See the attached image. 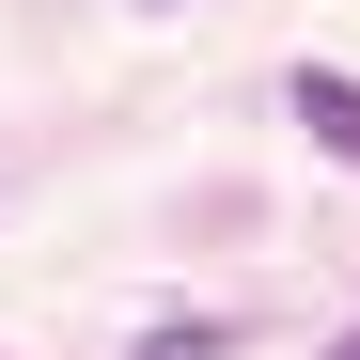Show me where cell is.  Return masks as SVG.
<instances>
[{"label": "cell", "mask_w": 360, "mask_h": 360, "mask_svg": "<svg viewBox=\"0 0 360 360\" xmlns=\"http://www.w3.org/2000/svg\"><path fill=\"white\" fill-rule=\"evenodd\" d=\"M297 126H314V141L360 172V79H345V63H297Z\"/></svg>", "instance_id": "6da1fadb"}, {"label": "cell", "mask_w": 360, "mask_h": 360, "mask_svg": "<svg viewBox=\"0 0 360 360\" xmlns=\"http://www.w3.org/2000/svg\"><path fill=\"white\" fill-rule=\"evenodd\" d=\"M329 360H360V329H345V345H329Z\"/></svg>", "instance_id": "7a4b0ae2"}, {"label": "cell", "mask_w": 360, "mask_h": 360, "mask_svg": "<svg viewBox=\"0 0 360 360\" xmlns=\"http://www.w3.org/2000/svg\"><path fill=\"white\" fill-rule=\"evenodd\" d=\"M141 16H157V0H141Z\"/></svg>", "instance_id": "3957f363"}]
</instances>
